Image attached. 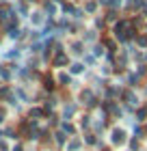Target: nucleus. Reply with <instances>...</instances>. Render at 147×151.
I'll return each instance as SVG.
<instances>
[{"label": "nucleus", "mask_w": 147, "mask_h": 151, "mask_svg": "<svg viewBox=\"0 0 147 151\" xmlns=\"http://www.w3.org/2000/svg\"><path fill=\"white\" fill-rule=\"evenodd\" d=\"M72 71H74V73H80V71H82V65H74Z\"/></svg>", "instance_id": "obj_1"}]
</instances>
